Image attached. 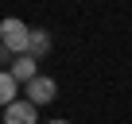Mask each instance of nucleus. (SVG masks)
Returning a JSON list of instances; mask_svg holds the SVG:
<instances>
[{"label":"nucleus","instance_id":"f257e3e1","mask_svg":"<svg viewBox=\"0 0 132 124\" xmlns=\"http://www.w3.org/2000/svg\"><path fill=\"white\" fill-rule=\"evenodd\" d=\"M0 43L20 58V54H27V47H31V27H27L23 20H16V16L0 20Z\"/></svg>","mask_w":132,"mask_h":124},{"label":"nucleus","instance_id":"f03ea898","mask_svg":"<svg viewBox=\"0 0 132 124\" xmlns=\"http://www.w3.org/2000/svg\"><path fill=\"white\" fill-rule=\"evenodd\" d=\"M23 89H27V101H31L35 109H39V105H51V101L58 97V85H54V78H43V74H39L31 85H23Z\"/></svg>","mask_w":132,"mask_h":124},{"label":"nucleus","instance_id":"7ed1b4c3","mask_svg":"<svg viewBox=\"0 0 132 124\" xmlns=\"http://www.w3.org/2000/svg\"><path fill=\"white\" fill-rule=\"evenodd\" d=\"M8 74H12L20 85H31V82L39 78V58H31V54H20V58H12Z\"/></svg>","mask_w":132,"mask_h":124},{"label":"nucleus","instance_id":"20e7f679","mask_svg":"<svg viewBox=\"0 0 132 124\" xmlns=\"http://www.w3.org/2000/svg\"><path fill=\"white\" fill-rule=\"evenodd\" d=\"M4 124H39V109L23 97V101H16V105L4 109Z\"/></svg>","mask_w":132,"mask_h":124},{"label":"nucleus","instance_id":"39448f33","mask_svg":"<svg viewBox=\"0 0 132 124\" xmlns=\"http://www.w3.org/2000/svg\"><path fill=\"white\" fill-rule=\"evenodd\" d=\"M16 93H20V82H16V78H12L8 70H0V109L16 105V101H20Z\"/></svg>","mask_w":132,"mask_h":124},{"label":"nucleus","instance_id":"423d86ee","mask_svg":"<svg viewBox=\"0 0 132 124\" xmlns=\"http://www.w3.org/2000/svg\"><path fill=\"white\" fill-rule=\"evenodd\" d=\"M47 50H51V31L31 27V47H27V54H31V58H43Z\"/></svg>","mask_w":132,"mask_h":124},{"label":"nucleus","instance_id":"0eeeda50","mask_svg":"<svg viewBox=\"0 0 132 124\" xmlns=\"http://www.w3.org/2000/svg\"><path fill=\"white\" fill-rule=\"evenodd\" d=\"M47 124H70V120H47Z\"/></svg>","mask_w":132,"mask_h":124}]
</instances>
